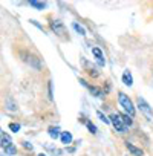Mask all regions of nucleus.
<instances>
[{"label": "nucleus", "mask_w": 153, "mask_h": 156, "mask_svg": "<svg viewBox=\"0 0 153 156\" xmlns=\"http://www.w3.org/2000/svg\"><path fill=\"white\" fill-rule=\"evenodd\" d=\"M110 122L113 124V127H115L118 132H121V133L126 132V126H124V122H123V116H121V115H118V113L110 115Z\"/></svg>", "instance_id": "obj_3"}, {"label": "nucleus", "mask_w": 153, "mask_h": 156, "mask_svg": "<svg viewBox=\"0 0 153 156\" xmlns=\"http://www.w3.org/2000/svg\"><path fill=\"white\" fill-rule=\"evenodd\" d=\"M126 147H127V150L133 154V156H144V151L141 150V148H138V147H135L133 144H130V142H126Z\"/></svg>", "instance_id": "obj_6"}, {"label": "nucleus", "mask_w": 153, "mask_h": 156, "mask_svg": "<svg viewBox=\"0 0 153 156\" xmlns=\"http://www.w3.org/2000/svg\"><path fill=\"white\" fill-rule=\"evenodd\" d=\"M51 29H52L55 34H63V32H64V26H63V23H61L60 20L51 22Z\"/></svg>", "instance_id": "obj_5"}, {"label": "nucleus", "mask_w": 153, "mask_h": 156, "mask_svg": "<svg viewBox=\"0 0 153 156\" xmlns=\"http://www.w3.org/2000/svg\"><path fill=\"white\" fill-rule=\"evenodd\" d=\"M123 83L129 87L133 84V78H132V73L129 70H124V73H123Z\"/></svg>", "instance_id": "obj_7"}, {"label": "nucleus", "mask_w": 153, "mask_h": 156, "mask_svg": "<svg viewBox=\"0 0 153 156\" xmlns=\"http://www.w3.org/2000/svg\"><path fill=\"white\" fill-rule=\"evenodd\" d=\"M58 132H60L58 129H54V127H51V129H49V136H51V138H54V139H57V138L60 136V133H58Z\"/></svg>", "instance_id": "obj_15"}, {"label": "nucleus", "mask_w": 153, "mask_h": 156, "mask_svg": "<svg viewBox=\"0 0 153 156\" xmlns=\"http://www.w3.org/2000/svg\"><path fill=\"white\" fill-rule=\"evenodd\" d=\"M29 5H31V6H34L35 9H43V8L46 6V3H43V2H37V0H31Z\"/></svg>", "instance_id": "obj_12"}, {"label": "nucleus", "mask_w": 153, "mask_h": 156, "mask_svg": "<svg viewBox=\"0 0 153 156\" xmlns=\"http://www.w3.org/2000/svg\"><path fill=\"white\" fill-rule=\"evenodd\" d=\"M23 145H25L26 148H31V150H32V145H31L29 142H23Z\"/></svg>", "instance_id": "obj_22"}, {"label": "nucleus", "mask_w": 153, "mask_h": 156, "mask_svg": "<svg viewBox=\"0 0 153 156\" xmlns=\"http://www.w3.org/2000/svg\"><path fill=\"white\" fill-rule=\"evenodd\" d=\"M86 124H87V129L91 130V133H97V127H95L92 122H86Z\"/></svg>", "instance_id": "obj_20"}, {"label": "nucleus", "mask_w": 153, "mask_h": 156, "mask_svg": "<svg viewBox=\"0 0 153 156\" xmlns=\"http://www.w3.org/2000/svg\"><path fill=\"white\" fill-rule=\"evenodd\" d=\"M118 100H119V104H121V107H123V109L127 112V115L133 116V115H135V107H133V103L130 101V98H129L126 94H119Z\"/></svg>", "instance_id": "obj_1"}, {"label": "nucleus", "mask_w": 153, "mask_h": 156, "mask_svg": "<svg viewBox=\"0 0 153 156\" xmlns=\"http://www.w3.org/2000/svg\"><path fill=\"white\" fill-rule=\"evenodd\" d=\"M5 106H6V109H8L9 112H17V104H16V101H14L12 98H8V100L5 101Z\"/></svg>", "instance_id": "obj_8"}, {"label": "nucleus", "mask_w": 153, "mask_h": 156, "mask_svg": "<svg viewBox=\"0 0 153 156\" xmlns=\"http://www.w3.org/2000/svg\"><path fill=\"white\" fill-rule=\"evenodd\" d=\"M92 54L95 55V58H98L100 64H104V60H103V52H101L98 48H92Z\"/></svg>", "instance_id": "obj_9"}, {"label": "nucleus", "mask_w": 153, "mask_h": 156, "mask_svg": "<svg viewBox=\"0 0 153 156\" xmlns=\"http://www.w3.org/2000/svg\"><path fill=\"white\" fill-rule=\"evenodd\" d=\"M38 156H46V154H38Z\"/></svg>", "instance_id": "obj_23"}, {"label": "nucleus", "mask_w": 153, "mask_h": 156, "mask_svg": "<svg viewBox=\"0 0 153 156\" xmlns=\"http://www.w3.org/2000/svg\"><path fill=\"white\" fill-rule=\"evenodd\" d=\"M2 145H3V148H6V147L12 145V144H11V139L5 135V132H2Z\"/></svg>", "instance_id": "obj_11"}, {"label": "nucleus", "mask_w": 153, "mask_h": 156, "mask_svg": "<svg viewBox=\"0 0 153 156\" xmlns=\"http://www.w3.org/2000/svg\"><path fill=\"white\" fill-rule=\"evenodd\" d=\"M25 60H26V63H28L31 67H34L35 70H40V69H41V63H40V60H38L37 57H34V55H28Z\"/></svg>", "instance_id": "obj_4"}, {"label": "nucleus", "mask_w": 153, "mask_h": 156, "mask_svg": "<svg viewBox=\"0 0 153 156\" xmlns=\"http://www.w3.org/2000/svg\"><path fill=\"white\" fill-rule=\"evenodd\" d=\"M5 151H6L8 154H16V153H17V148H16L14 145H9V147L5 148Z\"/></svg>", "instance_id": "obj_17"}, {"label": "nucleus", "mask_w": 153, "mask_h": 156, "mask_svg": "<svg viewBox=\"0 0 153 156\" xmlns=\"http://www.w3.org/2000/svg\"><path fill=\"white\" fill-rule=\"evenodd\" d=\"M97 115H98V118H100V119H101L104 124H109V122H110V119H107V118L103 115V112H97Z\"/></svg>", "instance_id": "obj_18"}, {"label": "nucleus", "mask_w": 153, "mask_h": 156, "mask_svg": "<svg viewBox=\"0 0 153 156\" xmlns=\"http://www.w3.org/2000/svg\"><path fill=\"white\" fill-rule=\"evenodd\" d=\"M72 28H73L76 32H78L80 35H86V29H84L81 25H78V23H73V25H72Z\"/></svg>", "instance_id": "obj_13"}, {"label": "nucleus", "mask_w": 153, "mask_h": 156, "mask_svg": "<svg viewBox=\"0 0 153 156\" xmlns=\"http://www.w3.org/2000/svg\"><path fill=\"white\" fill-rule=\"evenodd\" d=\"M123 122H124V126H129V127L133 124V121H132V118H129V115H124L123 116Z\"/></svg>", "instance_id": "obj_16"}, {"label": "nucleus", "mask_w": 153, "mask_h": 156, "mask_svg": "<svg viewBox=\"0 0 153 156\" xmlns=\"http://www.w3.org/2000/svg\"><path fill=\"white\" fill-rule=\"evenodd\" d=\"M9 129H11L12 132H19V130H20V124H16V122H12V124H9Z\"/></svg>", "instance_id": "obj_19"}, {"label": "nucleus", "mask_w": 153, "mask_h": 156, "mask_svg": "<svg viewBox=\"0 0 153 156\" xmlns=\"http://www.w3.org/2000/svg\"><path fill=\"white\" fill-rule=\"evenodd\" d=\"M138 107H139V110L144 113V116L147 119H153V109L148 106V103L142 97H138Z\"/></svg>", "instance_id": "obj_2"}, {"label": "nucleus", "mask_w": 153, "mask_h": 156, "mask_svg": "<svg viewBox=\"0 0 153 156\" xmlns=\"http://www.w3.org/2000/svg\"><path fill=\"white\" fill-rule=\"evenodd\" d=\"M48 94H49V98L52 100V81H48Z\"/></svg>", "instance_id": "obj_21"}, {"label": "nucleus", "mask_w": 153, "mask_h": 156, "mask_svg": "<svg viewBox=\"0 0 153 156\" xmlns=\"http://www.w3.org/2000/svg\"><path fill=\"white\" fill-rule=\"evenodd\" d=\"M89 90H91V94L95 95V97H103L101 89H98V87H95V86H89Z\"/></svg>", "instance_id": "obj_14"}, {"label": "nucleus", "mask_w": 153, "mask_h": 156, "mask_svg": "<svg viewBox=\"0 0 153 156\" xmlns=\"http://www.w3.org/2000/svg\"><path fill=\"white\" fill-rule=\"evenodd\" d=\"M61 142H63V144H70V142H72V135H70V132H63V133H61Z\"/></svg>", "instance_id": "obj_10"}]
</instances>
